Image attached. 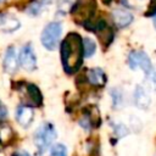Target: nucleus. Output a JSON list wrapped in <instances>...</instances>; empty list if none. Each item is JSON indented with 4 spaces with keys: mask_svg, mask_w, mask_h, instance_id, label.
<instances>
[{
    "mask_svg": "<svg viewBox=\"0 0 156 156\" xmlns=\"http://www.w3.org/2000/svg\"><path fill=\"white\" fill-rule=\"evenodd\" d=\"M133 99H134L135 106H138L139 108L146 110V108L150 107V104H151L150 95L146 93V90L141 85H136L135 87L134 94H133Z\"/></svg>",
    "mask_w": 156,
    "mask_h": 156,
    "instance_id": "11",
    "label": "nucleus"
},
{
    "mask_svg": "<svg viewBox=\"0 0 156 156\" xmlns=\"http://www.w3.org/2000/svg\"><path fill=\"white\" fill-rule=\"evenodd\" d=\"M41 6H43V2H41V1H37V0H34V1H32V2L29 4V6L27 7L26 11H27L29 15L37 16V15L40 13V11H41Z\"/></svg>",
    "mask_w": 156,
    "mask_h": 156,
    "instance_id": "18",
    "label": "nucleus"
},
{
    "mask_svg": "<svg viewBox=\"0 0 156 156\" xmlns=\"http://www.w3.org/2000/svg\"><path fill=\"white\" fill-rule=\"evenodd\" d=\"M61 33H62V26L60 22L52 21V22L48 23L44 27L41 35H40V41H41L43 46L49 51L55 50L58 45Z\"/></svg>",
    "mask_w": 156,
    "mask_h": 156,
    "instance_id": "3",
    "label": "nucleus"
},
{
    "mask_svg": "<svg viewBox=\"0 0 156 156\" xmlns=\"http://www.w3.org/2000/svg\"><path fill=\"white\" fill-rule=\"evenodd\" d=\"M96 10V1L95 0H80L71 9L72 15H77L76 18H79V21L85 22L90 18H93L94 12Z\"/></svg>",
    "mask_w": 156,
    "mask_h": 156,
    "instance_id": "5",
    "label": "nucleus"
},
{
    "mask_svg": "<svg viewBox=\"0 0 156 156\" xmlns=\"http://www.w3.org/2000/svg\"><path fill=\"white\" fill-rule=\"evenodd\" d=\"M0 1H2V0H0Z\"/></svg>",
    "mask_w": 156,
    "mask_h": 156,
    "instance_id": "27",
    "label": "nucleus"
},
{
    "mask_svg": "<svg viewBox=\"0 0 156 156\" xmlns=\"http://www.w3.org/2000/svg\"><path fill=\"white\" fill-rule=\"evenodd\" d=\"M154 26H155V29H156V15L154 16Z\"/></svg>",
    "mask_w": 156,
    "mask_h": 156,
    "instance_id": "25",
    "label": "nucleus"
},
{
    "mask_svg": "<svg viewBox=\"0 0 156 156\" xmlns=\"http://www.w3.org/2000/svg\"><path fill=\"white\" fill-rule=\"evenodd\" d=\"M144 15L147 16V17H151V16L156 15V0H150L149 7H147V10H146V12Z\"/></svg>",
    "mask_w": 156,
    "mask_h": 156,
    "instance_id": "20",
    "label": "nucleus"
},
{
    "mask_svg": "<svg viewBox=\"0 0 156 156\" xmlns=\"http://www.w3.org/2000/svg\"><path fill=\"white\" fill-rule=\"evenodd\" d=\"M49 156H67V149L63 144H55L51 146Z\"/></svg>",
    "mask_w": 156,
    "mask_h": 156,
    "instance_id": "17",
    "label": "nucleus"
},
{
    "mask_svg": "<svg viewBox=\"0 0 156 156\" xmlns=\"http://www.w3.org/2000/svg\"><path fill=\"white\" fill-rule=\"evenodd\" d=\"M2 67L4 71L9 74H12L17 71L18 67V57L16 54V49L13 46H9L5 51L4 55V61H2Z\"/></svg>",
    "mask_w": 156,
    "mask_h": 156,
    "instance_id": "8",
    "label": "nucleus"
},
{
    "mask_svg": "<svg viewBox=\"0 0 156 156\" xmlns=\"http://www.w3.org/2000/svg\"><path fill=\"white\" fill-rule=\"evenodd\" d=\"M56 135L57 134H56V129H55L54 124L45 122L38 127V129L34 133L33 140H34L37 149L40 152H44L52 145L54 140L56 139Z\"/></svg>",
    "mask_w": 156,
    "mask_h": 156,
    "instance_id": "2",
    "label": "nucleus"
},
{
    "mask_svg": "<svg viewBox=\"0 0 156 156\" xmlns=\"http://www.w3.org/2000/svg\"><path fill=\"white\" fill-rule=\"evenodd\" d=\"M20 21L9 13H0V29L4 32H15L20 28Z\"/></svg>",
    "mask_w": 156,
    "mask_h": 156,
    "instance_id": "12",
    "label": "nucleus"
},
{
    "mask_svg": "<svg viewBox=\"0 0 156 156\" xmlns=\"http://www.w3.org/2000/svg\"><path fill=\"white\" fill-rule=\"evenodd\" d=\"M149 78L151 79L152 87H154V89H155V91H156V68H155V69H152V73L150 74V77H149Z\"/></svg>",
    "mask_w": 156,
    "mask_h": 156,
    "instance_id": "21",
    "label": "nucleus"
},
{
    "mask_svg": "<svg viewBox=\"0 0 156 156\" xmlns=\"http://www.w3.org/2000/svg\"><path fill=\"white\" fill-rule=\"evenodd\" d=\"M6 115H7L6 108H5L4 106H0V119H4V118L6 117Z\"/></svg>",
    "mask_w": 156,
    "mask_h": 156,
    "instance_id": "22",
    "label": "nucleus"
},
{
    "mask_svg": "<svg viewBox=\"0 0 156 156\" xmlns=\"http://www.w3.org/2000/svg\"><path fill=\"white\" fill-rule=\"evenodd\" d=\"M12 156H30L28 152H26V151H16Z\"/></svg>",
    "mask_w": 156,
    "mask_h": 156,
    "instance_id": "23",
    "label": "nucleus"
},
{
    "mask_svg": "<svg viewBox=\"0 0 156 156\" xmlns=\"http://www.w3.org/2000/svg\"><path fill=\"white\" fill-rule=\"evenodd\" d=\"M112 20L117 28H126L133 22L134 17L129 10L124 7H117L112 11Z\"/></svg>",
    "mask_w": 156,
    "mask_h": 156,
    "instance_id": "7",
    "label": "nucleus"
},
{
    "mask_svg": "<svg viewBox=\"0 0 156 156\" xmlns=\"http://www.w3.org/2000/svg\"><path fill=\"white\" fill-rule=\"evenodd\" d=\"M128 66L133 71L141 69L146 77H150V74L152 73V69H154L150 57L143 50H132L129 52V55H128Z\"/></svg>",
    "mask_w": 156,
    "mask_h": 156,
    "instance_id": "4",
    "label": "nucleus"
},
{
    "mask_svg": "<svg viewBox=\"0 0 156 156\" xmlns=\"http://www.w3.org/2000/svg\"><path fill=\"white\" fill-rule=\"evenodd\" d=\"M96 34H98V37H99V39H100L101 45H102L105 49H106V48L112 43V40H113V32H112V29L108 27V24H107L104 29H101L100 32H98Z\"/></svg>",
    "mask_w": 156,
    "mask_h": 156,
    "instance_id": "13",
    "label": "nucleus"
},
{
    "mask_svg": "<svg viewBox=\"0 0 156 156\" xmlns=\"http://www.w3.org/2000/svg\"><path fill=\"white\" fill-rule=\"evenodd\" d=\"M111 1H112V0H102V2H104L105 5H110V4H111Z\"/></svg>",
    "mask_w": 156,
    "mask_h": 156,
    "instance_id": "24",
    "label": "nucleus"
},
{
    "mask_svg": "<svg viewBox=\"0 0 156 156\" xmlns=\"http://www.w3.org/2000/svg\"><path fill=\"white\" fill-rule=\"evenodd\" d=\"M51 1H52V0H43V2H46V4H48V2H51Z\"/></svg>",
    "mask_w": 156,
    "mask_h": 156,
    "instance_id": "26",
    "label": "nucleus"
},
{
    "mask_svg": "<svg viewBox=\"0 0 156 156\" xmlns=\"http://www.w3.org/2000/svg\"><path fill=\"white\" fill-rule=\"evenodd\" d=\"M85 79L91 85L98 87V88H101V87H104L106 84L107 77H106L105 72L101 68L95 67V68H90V69H88L85 72Z\"/></svg>",
    "mask_w": 156,
    "mask_h": 156,
    "instance_id": "10",
    "label": "nucleus"
},
{
    "mask_svg": "<svg viewBox=\"0 0 156 156\" xmlns=\"http://www.w3.org/2000/svg\"><path fill=\"white\" fill-rule=\"evenodd\" d=\"M33 118H34V111H33V108L30 106L20 105L17 107V110H16V119L22 127H24V128L29 127L32 124V122H33Z\"/></svg>",
    "mask_w": 156,
    "mask_h": 156,
    "instance_id": "9",
    "label": "nucleus"
},
{
    "mask_svg": "<svg viewBox=\"0 0 156 156\" xmlns=\"http://www.w3.org/2000/svg\"><path fill=\"white\" fill-rule=\"evenodd\" d=\"M83 44V55L84 57H91L96 51V44L91 38H84L82 40Z\"/></svg>",
    "mask_w": 156,
    "mask_h": 156,
    "instance_id": "15",
    "label": "nucleus"
},
{
    "mask_svg": "<svg viewBox=\"0 0 156 156\" xmlns=\"http://www.w3.org/2000/svg\"><path fill=\"white\" fill-rule=\"evenodd\" d=\"M61 62L66 73L72 74L77 72L83 62V44L78 33L71 32L66 35L60 45Z\"/></svg>",
    "mask_w": 156,
    "mask_h": 156,
    "instance_id": "1",
    "label": "nucleus"
},
{
    "mask_svg": "<svg viewBox=\"0 0 156 156\" xmlns=\"http://www.w3.org/2000/svg\"><path fill=\"white\" fill-rule=\"evenodd\" d=\"M18 65L29 72L37 68V56L30 44H27L21 49L18 55Z\"/></svg>",
    "mask_w": 156,
    "mask_h": 156,
    "instance_id": "6",
    "label": "nucleus"
},
{
    "mask_svg": "<svg viewBox=\"0 0 156 156\" xmlns=\"http://www.w3.org/2000/svg\"><path fill=\"white\" fill-rule=\"evenodd\" d=\"M27 93L29 95V98L32 99V101L34 102V105L40 106L43 104V95L39 90V88L34 84H28L27 85Z\"/></svg>",
    "mask_w": 156,
    "mask_h": 156,
    "instance_id": "14",
    "label": "nucleus"
},
{
    "mask_svg": "<svg viewBox=\"0 0 156 156\" xmlns=\"http://www.w3.org/2000/svg\"><path fill=\"white\" fill-rule=\"evenodd\" d=\"M115 133H116L119 138H122V136H124L126 134H128V128H127L124 124H116V126H115Z\"/></svg>",
    "mask_w": 156,
    "mask_h": 156,
    "instance_id": "19",
    "label": "nucleus"
},
{
    "mask_svg": "<svg viewBox=\"0 0 156 156\" xmlns=\"http://www.w3.org/2000/svg\"><path fill=\"white\" fill-rule=\"evenodd\" d=\"M111 98H112V105H113V108H121L122 105H123V93L121 89L118 88H113L111 90Z\"/></svg>",
    "mask_w": 156,
    "mask_h": 156,
    "instance_id": "16",
    "label": "nucleus"
}]
</instances>
